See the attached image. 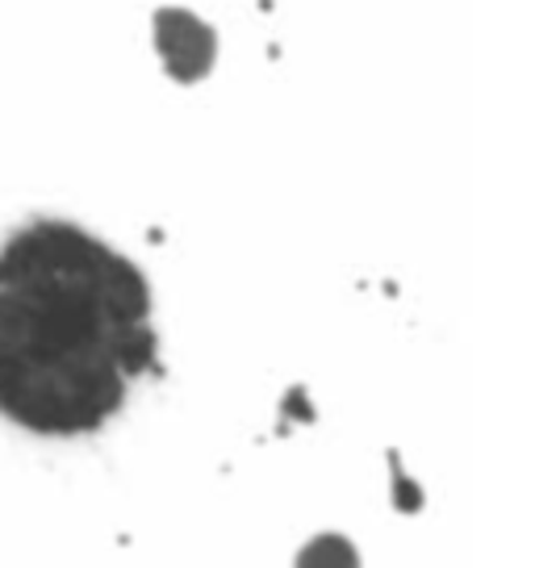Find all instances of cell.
<instances>
[{"label": "cell", "instance_id": "6da1fadb", "mask_svg": "<svg viewBox=\"0 0 535 568\" xmlns=\"http://www.w3.org/2000/svg\"><path fill=\"white\" fill-rule=\"evenodd\" d=\"M151 284L92 231L38 217L0 247V414L42 439L92 435L155 373Z\"/></svg>", "mask_w": 535, "mask_h": 568}, {"label": "cell", "instance_id": "7a4b0ae2", "mask_svg": "<svg viewBox=\"0 0 535 568\" xmlns=\"http://www.w3.org/2000/svg\"><path fill=\"white\" fill-rule=\"evenodd\" d=\"M155 51L176 84H196L218 63V30L189 9H160L155 13Z\"/></svg>", "mask_w": 535, "mask_h": 568}, {"label": "cell", "instance_id": "3957f363", "mask_svg": "<svg viewBox=\"0 0 535 568\" xmlns=\"http://www.w3.org/2000/svg\"><path fill=\"white\" fill-rule=\"evenodd\" d=\"M293 568H364V560H360V548L347 539V535L322 531L297 551Z\"/></svg>", "mask_w": 535, "mask_h": 568}]
</instances>
